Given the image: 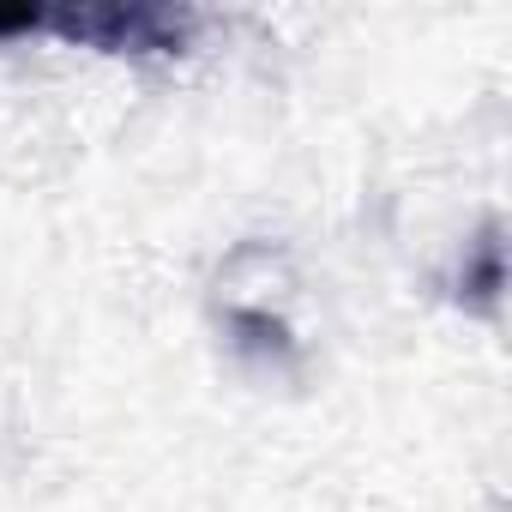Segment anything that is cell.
Returning <instances> with one entry per match:
<instances>
[{
    "mask_svg": "<svg viewBox=\"0 0 512 512\" xmlns=\"http://www.w3.org/2000/svg\"><path fill=\"white\" fill-rule=\"evenodd\" d=\"M193 13L187 7H121V0H103V7H25V13H0V37H25V31H55L67 43L103 49V55H181L193 37Z\"/></svg>",
    "mask_w": 512,
    "mask_h": 512,
    "instance_id": "cell-1",
    "label": "cell"
}]
</instances>
